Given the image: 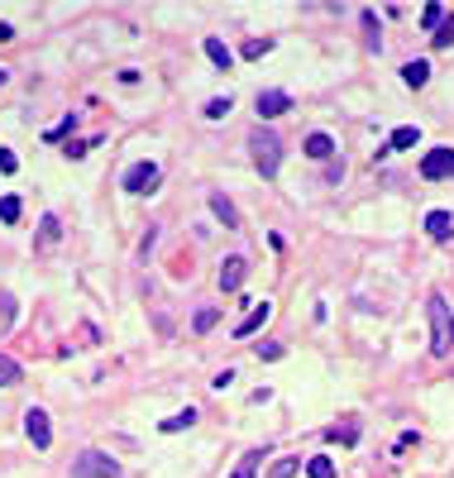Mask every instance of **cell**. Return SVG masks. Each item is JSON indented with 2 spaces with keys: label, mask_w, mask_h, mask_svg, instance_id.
I'll list each match as a JSON object with an SVG mask.
<instances>
[{
  "label": "cell",
  "mask_w": 454,
  "mask_h": 478,
  "mask_svg": "<svg viewBox=\"0 0 454 478\" xmlns=\"http://www.w3.org/2000/svg\"><path fill=\"white\" fill-rule=\"evenodd\" d=\"M426 311H430V354H450L454 349V311H450V301L440 292H430V301H426Z\"/></svg>",
  "instance_id": "cell-1"
},
{
  "label": "cell",
  "mask_w": 454,
  "mask_h": 478,
  "mask_svg": "<svg viewBox=\"0 0 454 478\" xmlns=\"http://www.w3.org/2000/svg\"><path fill=\"white\" fill-rule=\"evenodd\" d=\"M249 153H254V168L263 172V177H277V163H282V139L273 125H259V130L249 134Z\"/></svg>",
  "instance_id": "cell-2"
},
{
  "label": "cell",
  "mask_w": 454,
  "mask_h": 478,
  "mask_svg": "<svg viewBox=\"0 0 454 478\" xmlns=\"http://www.w3.org/2000/svg\"><path fill=\"white\" fill-rule=\"evenodd\" d=\"M115 474H120V464L106 450H81L72 459V478H115Z\"/></svg>",
  "instance_id": "cell-3"
},
{
  "label": "cell",
  "mask_w": 454,
  "mask_h": 478,
  "mask_svg": "<svg viewBox=\"0 0 454 478\" xmlns=\"http://www.w3.org/2000/svg\"><path fill=\"white\" fill-rule=\"evenodd\" d=\"M158 177H163V168L153 158H144V163H134L130 172L120 177V186H125L130 196H144V191H153V186H158Z\"/></svg>",
  "instance_id": "cell-4"
},
{
  "label": "cell",
  "mask_w": 454,
  "mask_h": 478,
  "mask_svg": "<svg viewBox=\"0 0 454 478\" xmlns=\"http://www.w3.org/2000/svg\"><path fill=\"white\" fill-rule=\"evenodd\" d=\"M25 435H29L34 450H48L53 445V425H48V411L43 407H29L25 411Z\"/></svg>",
  "instance_id": "cell-5"
},
{
  "label": "cell",
  "mask_w": 454,
  "mask_h": 478,
  "mask_svg": "<svg viewBox=\"0 0 454 478\" xmlns=\"http://www.w3.org/2000/svg\"><path fill=\"white\" fill-rule=\"evenodd\" d=\"M421 177L426 182H445V177H454V149H430L426 158H421Z\"/></svg>",
  "instance_id": "cell-6"
},
{
  "label": "cell",
  "mask_w": 454,
  "mask_h": 478,
  "mask_svg": "<svg viewBox=\"0 0 454 478\" xmlns=\"http://www.w3.org/2000/svg\"><path fill=\"white\" fill-rule=\"evenodd\" d=\"M244 278H249V259H244V254H230V259H220V273H215L220 292H240Z\"/></svg>",
  "instance_id": "cell-7"
},
{
  "label": "cell",
  "mask_w": 454,
  "mask_h": 478,
  "mask_svg": "<svg viewBox=\"0 0 454 478\" xmlns=\"http://www.w3.org/2000/svg\"><path fill=\"white\" fill-rule=\"evenodd\" d=\"M254 110H259V120H277V115L292 110V96H287V91H259Z\"/></svg>",
  "instance_id": "cell-8"
},
{
  "label": "cell",
  "mask_w": 454,
  "mask_h": 478,
  "mask_svg": "<svg viewBox=\"0 0 454 478\" xmlns=\"http://www.w3.org/2000/svg\"><path fill=\"white\" fill-rule=\"evenodd\" d=\"M268 316H273V301H259V306H249V316L235 325V340H249L259 325H268Z\"/></svg>",
  "instance_id": "cell-9"
},
{
  "label": "cell",
  "mask_w": 454,
  "mask_h": 478,
  "mask_svg": "<svg viewBox=\"0 0 454 478\" xmlns=\"http://www.w3.org/2000/svg\"><path fill=\"white\" fill-rule=\"evenodd\" d=\"M426 235L435 239V244H445V239L454 235V215L450 211H430L426 215Z\"/></svg>",
  "instance_id": "cell-10"
},
{
  "label": "cell",
  "mask_w": 454,
  "mask_h": 478,
  "mask_svg": "<svg viewBox=\"0 0 454 478\" xmlns=\"http://www.w3.org/2000/svg\"><path fill=\"white\" fill-rule=\"evenodd\" d=\"M306 158H335V139H330V134L325 130H316V134H306Z\"/></svg>",
  "instance_id": "cell-11"
},
{
  "label": "cell",
  "mask_w": 454,
  "mask_h": 478,
  "mask_svg": "<svg viewBox=\"0 0 454 478\" xmlns=\"http://www.w3.org/2000/svg\"><path fill=\"white\" fill-rule=\"evenodd\" d=\"M301 469H306V478H340V469H335V459H330V454H311Z\"/></svg>",
  "instance_id": "cell-12"
},
{
  "label": "cell",
  "mask_w": 454,
  "mask_h": 478,
  "mask_svg": "<svg viewBox=\"0 0 454 478\" xmlns=\"http://www.w3.org/2000/svg\"><path fill=\"white\" fill-rule=\"evenodd\" d=\"M426 77H430V62H426V57H411V62L401 67V81H406V86H426Z\"/></svg>",
  "instance_id": "cell-13"
},
{
  "label": "cell",
  "mask_w": 454,
  "mask_h": 478,
  "mask_svg": "<svg viewBox=\"0 0 454 478\" xmlns=\"http://www.w3.org/2000/svg\"><path fill=\"white\" fill-rule=\"evenodd\" d=\"M211 211L220 215V220H225L230 230L240 225V211H235V201H230V196H220V191H211Z\"/></svg>",
  "instance_id": "cell-14"
},
{
  "label": "cell",
  "mask_w": 454,
  "mask_h": 478,
  "mask_svg": "<svg viewBox=\"0 0 454 478\" xmlns=\"http://www.w3.org/2000/svg\"><path fill=\"white\" fill-rule=\"evenodd\" d=\"M57 239H62V225H57V215H43V220H39V249H53Z\"/></svg>",
  "instance_id": "cell-15"
},
{
  "label": "cell",
  "mask_w": 454,
  "mask_h": 478,
  "mask_svg": "<svg viewBox=\"0 0 454 478\" xmlns=\"http://www.w3.org/2000/svg\"><path fill=\"white\" fill-rule=\"evenodd\" d=\"M416 139H421V130H411V125H401V130H392V139H387V149H416Z\"/></svg>",
  "instance_id": "cell-16"
},
{
  "label": "cell",
  "mask_w": 454,
  "mask_h": 478,
  "mask_svg": "<svg viewBox=\"0 0 454 478\" xmlns=\"http://www.w3.org/2000/svg\"><path fill=\"white\" fill-rule=\"evenodd\" d=\"M187 425H196V411H191V407H187V411H177V416H167L158 430H163V435H177V430H187Z\"/></svg>",
  "instance_id": "cell-17"
},
{
  "label": "cell",
  "mask_w": 454,
  "mask_h": 478,
  "mask_svg": "<svg viewBox=\"0 0 454 478\" xmlns=\"http://www.w3.org/2000/svg\"><path fill=\"white\" fill-rule=\"evenodd\" d=\"M20 378H25V369H20V364H15L10 354H0V388H15Z\"/></svg>",
  "instance_id": "cell-18"
},
{
  "label": "cell",
  "mask_w": 454,
  "mask_h": 478,
  "mask_svg": "<svg viewBox=\"0 0 454 478\" xmlns=\"http://www.w3.org/2000/svg\"><path fill=\"white\" fill-rule=\"evenodd\" d=\"M296 469H301V459H296V454H282V459H277V464L268 469V478H292Z\"/></svg>",
  "instance_id": "cell-19"
},
{
  "label": "cell",
  "mask_w": 454,
  "mask_h": 478,
  "mask_svg": "<svg viewBox=\"0 0 454 478\" xmlns=\"http://www.w3.org/2000/svg\"><path fill=\"white\" fill-rule=\"evenodd\" d=\"M0 220H5V225H15V220H20V196H15V191H5V196H0Z\"/></svg>",
  "instance_id": "cell-20"
},
{
  "label": "cell",
  "mask_w": 454,
  "mask_h": 478,
  "mask_svg": "<svg viewBox=\"0 0 454 478\" xmlns=\"http://www.w3.org/2000/svg\"><path fill=\"white\" fill-rule=\"evenodd\" d=\"M259 464H263V450H249V454L240 459V469H235L230 478H254V469H259Z\"/></svg>",
  "instance_id": "cell-21"
},
{
  "label": "cell",
  "mask_w": 454,
  "mask_h": 478,
  "mask_svg": "<svg viewBox=\"0 0 454 478\" xmlns=\"http://www.w3.org/2000/svg\"><path fill=\"white\" fill-rule=\"evenodd\" d=\"M445 25V5H435V0H430L426 10H421V29H440Z\"/></svg>",
  "instance_id": "cell-22"
},
{
  "label": "cell",
  "mask_w": 454,
  "mask_h": 478,
  "mask_svg": "<svg viewBox=\"0 0 454 478\" xmlns=\"http://www.w3.org/2000/svg\"><path fill=\"white\" fill-rule=\"evenodd\" d=\"M206 57H211L215 67H230V48H225L220 39H206Z\"/></svg>",
  "instance_id": "cell-23"
},
{
  "label": "cell",
  "mask_w": 454,
  "mask_h": 478,
  "mask_svg": "<svg viewBox=\"0 0 454 478\" xmlns=\"http://www.w3.org/2000/svg\"><path fill=\"white\" fill-rule=\"evenodd\" d=\"M230 110H235V101H230V96H215V101H206V120H225Z\"/></svg>",
  "instance_id": "cell-24"
},
{
  "label": "cell",
  "mask_w": 454,
  "mask_h": 478,
  "mask_svg": "<svg viewBox=\"0 0 454 478\" xmlns=\"http://www.w3.org/2000/svg\"><path fill=\"white\" fill-rule=\"evenodd\" d=\"M215 320H220V311H215V306H201V311H196V320H191V325H196V330L206 335V330H215Z\"/></svg>",
  "instance_id": "cell-25"
},
{
  "label": "cell",
  "mask_w": 454,
  "mask_h": 478,
  "mask_svg": "<svg viewBox=\"0 0 454 478\" xmlns=\"http://www.w3.org/2000/svg\"><path fill=\"white\" fill-rule=\"evenodd\" d=\"M435 48H454V15H445V25L435 29Z\"/></svg>",
  "instance_id": "cell-26"
},
{
  "label": "cell",
  "mask_w": 454,
  "mask_h": 478,
  "mask_svg": "<svg viewBox=\"0 0 454 478\" xmlns=\"http://www.w3.org/2000/svg\"><path fill=\"white\" fill-rule=\"evenodd\" d=\"M282 349H287V345H277V340H263V345L254 349V354H259V359H268V364H273V359H282Z\"/></svg>",
  "instance_id": "cell-27"
},
{
  "label": "cell",
  "mask_w": 454,
  "mask_h": 478,
  "mask_svg": "<svg viewBox=\"0 0 454 478\" xmlns=\"http://www.w3.org/2000/svg\"><path fill=\"white\" fill-rule=\"evenodd\" d=\"M364 29H369V48H378V15L364 10Z\"/></svg>",
  "instance_id": "cell-28"
},
{
  "label": "cell",
  "mask_w": 454,
  "mask_h": 478,
  "mask_svg": "<svg viewBox=\"0 0 454 478\" xmlns=\"http://www.w3.org/2000/svg\"><path fill=\"white\" fill-rule=\"evenodd\" d=\"M268 48H273V43H263V39H254V43H244L240 53H244V57H263Z\"/></svg>",
  "instance_id": "cell-29"
},
{
  "label": "cell",
  "mask_w": 454,
  "mask_h": 478,
  "mask_svg": "<svg viewBox=\"0 0 454 478\" xmlns=\"http://www.w3.org/2000/svg\"><path fill=\"white\" fill-rule=\"evenodd\" d=\"M67 130H77V115H67L62 125H53V130H48V139H62V134H67Z\"/></svg>",
  "instance_id": "cell-30"
},
{
  "label": "cell",
  "mask_w": 454,
  "mask_h": 478,
  "mask_svg": "<svg viewBox=\"0 0 454 478\" xmlns=\"http://www.w3.org/2000/svg\"><path fill=\"white\" fill-rule=\"evenodd\" d=\"M15 168H20V158H15L10 149H0V172H15Z\"/></svg>",
  "instance_id": "cell-31"
},
{
  "label": "cell",
  "mask_w": 454,
  "mask_h": 478,
  "mask_svg": "<svg viewBox=\"0 0 454 478\" xmlns=\"http://www.w3.org/2000/svg\"><path fill=\"white\" fill-rule=\"evenodd\" d=\"M230 383H235V373L225 369V373H215V383H211V388H215V392H225V388H230Z\"/></svg>",
  "instance_id": "cell-32"
},
{
  "label": "cell",
  "mask_w": 454,
  "mask_h": 478,
  "mask_svg": "<svg viewBox=\"0 0 454 478\" xmlns=\"http://www.w3.org/2000/svg\"><path fill=\"white\" fill-rule=\"evenodd\" d=\"M91 144H101V139H81V144H72V149H67V158H81V153H86Z\"/></svg>",
  "instance_id": "cell-33"
},
{
  "label": "cell",
  "mask_w": 454,
  "mask_h": 478,
  "mask_svg": "<svg viewBox=\"0 0 454 478\" xmlns=\"http://www.w3.org/2000/svg\"><path fill=\"white\" fill-rule=\"evenodd\" d=\"M5 81H10V77H5V67H0V86H5Z\"/></svg>",
  "instance_id": "cell-34"
}]
</instances>
